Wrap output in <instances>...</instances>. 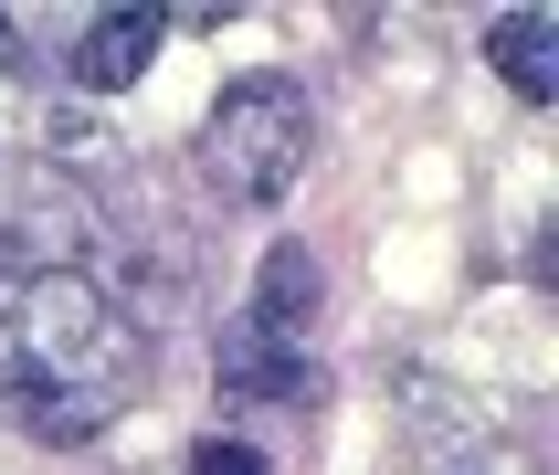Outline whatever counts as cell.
<instances>
[{
  "instance_id": "obj_5",
  "label": "cell",
  "mask_w": 559,
  "mask_h": 475,
  "mask_svg": "<svg viewBox=\"0 0 559 475\" xmlns=\"http://www.w3.org/2000/svg\"><path fill=\"white\" fill-rule=\"evenodd\" d=\"M307 317H317V253L275 244L264 253V285H253V328H264V339H296Z\"/></svg>"
},
{
  "instance_id": "obj_3",
  "label": "cell",
  "mask_w": 559,
  "mask_h": 475,
  "mask_svg": "<svg viewBox=\"0 0 559 475\" xmlns=\"http://www.w3.org/2000/svg\"><path fill=\"white\" fill-rule=\"evenodd\" d=\"M158 32H169V11H106V22L85 32V43H74V74H85V85H138V74H148V54H158Z\"/></svg>"
},
{
  "instance_id": "obj_4",
  "label": "cell",
  "mask_w": 559,
  "mask_h": 475,
  "mask_svg": "<svg viewBox=\"0 0 559 475\" xmlns=\"http://www.w3.org/2000/svg\"><path fill=\"white\" fill-rule=\"evenodd\" d=\"M222 391H233V402H296V391H317V370H307L285 339L253 328L243 348H222Z\"/></svg>"
},
{
  "instance_id": "obj_1",
  "label": "cell",
  "mask_w": 559,
  "mask_h": 475,
  "mask_svg": "<svg viewBox=\"0 0 559 475\" xmlns=\"http://www.w3.org/2000/svg\"><path fill=\"white\" fill-rule=\"evenodd\" d=\"M201 158H212V180L233 201H285V180L307 169V95L285 85V74L222 85L212 127H201Z\"/></svg>"
},
{
  "instance_id": "obj_7",
  "label": "cell",
  "mask_w": 559,
  "mask_h": 475,
  "mask_svg": "<svg viewBox=\"0 0 559 475\" xmlns=\"http://www.w3.org/2000/svg\"><path fill=\"white\" fill-rule=\"evenodd\" d=\"M190 475H264V454H253V443H190Z\"/></svg>"
},
{
  "instance_id": "obj_6",
  "label": "cell",
  "mask_w": 559,
  "mask_h": 475,
  "mask_svg": "<svg viewBox=\"0 0 559 475\" xmlns=\"http://www.w3.org/2000/svg\"><path fill=\"white\" fill-rule=\"evenodd\" d=\"M497 74L518 95H538V106L559 95V22H549V11H507V22H497Z\"/></svg>"
},
{
  "instance_id": "obj_2",
  "label": "cell",
  "mask_w": 559,
  "mask_h": 475,
  "mask_svg": "<svg viewBox=\"0 0 559 475\" xmlns=\"http://www.w3.org/2000/svg\"><path fill=\"white\" fill-rule=\"evenodd\" d=\"M0 307H11V328H22L32 359H74V348L106 328V307H95L74 275H22V285H0Z\"/></svg>"
},
{
  "instance_id": "obj_8",
  "label": "cell",
  "mask_w": 559,
  "mask_h": 475,
  "mask_svg": "<svg viewBox=\"0 0 559 475\" xmlns=\"http://www.w3.org/2000/svg\"><path fill=\"white\" fill-rule=\"evenodd\" d=\"M0 22H11V11H0Z\"/></svg>"
}]
</instances>
